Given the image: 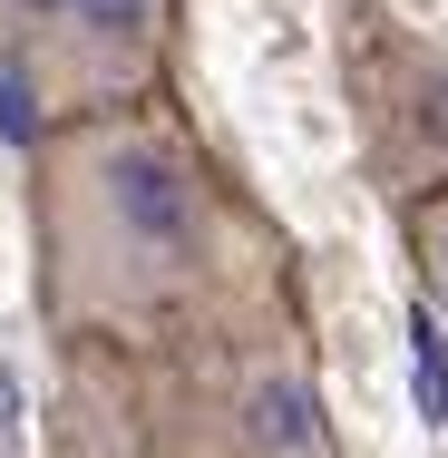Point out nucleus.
<instances>
[{"mask_svg":"<svg viewBox=\"0 0 448 458\" xmlns=\"http://www.w3.org/2000/svg\"><path fill=\"white\" fill-rule=\"evenodd\" d=\"M30 293L59 352H156L292 283V234L166 98L39 127Z\"/></svg>","mask_w":448,"mask_h":458,"instance_id":"1","label":"nucleus"},{"mask_svg":"<svg viewBox=\"0 0 448 458\" xmlns=\"http://www.w3.org/2000/svg\"><path fill=\"white\" fill-rule=\"evenodd\" d=\"M176 79V0H0V127L147 107Z\"/></svg>","mask_w":448,"mask_h":458,"instance_id":"3","label":"nucleus"},{"mask_svg":"<svg viewBox=\"0 0 448 458\" xmlns=\"http://www.w3.org/2000/svg\"><path fill=\"white\" fill-rule=\"evenodd\" d=\"M400 215V244H410V283H419V322H429V342L448 352V176L429 195H410V205H390Z\"/></svg>","mask_w":448,"mask_h":458,"instance_id":"5","label":"nucleus"},{"mask_svg":"<svg viewBox=\"0 0 448 458\" xmlns=\"http://www.w3.org/2000/svg\"><path fill=\"white\" fill-rule=\"evenodd\" d=\"M332 69L351 157L380 205H410L448 176V20L419 30L380 0H332Z\"/></svg>","mask_w":448,"mask_h":458,"instance_id":"4","label":"nucleus"},{"mask_svg":"<svg viewBox=\"0 0 448 458\" xmlns=\"http://www.w3.org/2000/svg\"><path fill=\"white\" fill-rule=\"evenodd\" d=\"M107 370L127 390V458H342L292 283L156 352H107Z\"/></svg>","mask_w":448,"mask_h":458,"instance_id":"2","label":"nucleus"}]
</instances>
